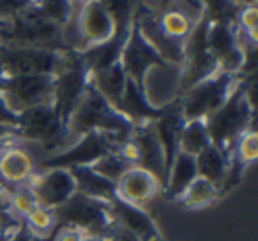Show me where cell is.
Masks as SVG:
<instances>
[{"label": "cell", "instance_id": "26", "mask_svg": "<svg viewBox=\"0 0 258 241\" xmlns=\"http://www.w3.org/2000/svg\"><path fill=\"white\" fill-rule=\"evenodd\" d=\"M219 197H221V194H219V188L214 183H211L205 178L197 176L193 183L184 190V194L175 202H179L186 209H200L214 204Z\"/></svg>", "mask_w": 258, "mask_h": 241}, {"label": "cell", "instance_id": "14", "mask_svg": "<svg viewBox=\"0 0 258 241\" xmlns=\"http://www.w3.org/2000/svg\"><path fill=\"white\" fill-rule=\"evenodd\" d=\"M180 74L182 67L172 64H161L149 69L142 83L147 100L154 107H166L180 97Z\"/></svg>", "mask_w": 258, "mask_h": 241}, {"label": "cell", "instance_id": "45", "mask_svg": "<svg viewBox=\"0 0 258 241\" xmlns=\"http://www.w3.org/2000/svg\"><path fill=\"white\" fill-rule=\"evenodd\" d=\"M4 79H6V72H4V69H2V65H0V88H2V83H4Z\"/></svg>", "mask_w": 258, "mask_h": 241}, {"label": "cell", "instance_id": "7", "mask_svg": "<svg viewBox=\"0 0 258 241\" xmlns=\"http://www.w3.org/2000/svg\"><path fill=\"white\" fill-rule=\"evenodd\" d=\"M239 79L240 78L237 74L218 71L216 74L209 76L204 81L197 83L189 90H186L179 97L184 120L207 118L211 113H214L218 107L225 104V100L233 92Z\"/></svg>", "mask_w": 258, "mask_h": 241}, {"label": "cell", "instance_id": "1", "mask_svg": "<svg viewBox=\"0 0 258 241\" xmlns=\"http://www.w3.org/2000/svg\"><path fill=\"white\" fill-rule=\"evenodd\" d=\"M133 129L135 125L125 116H122L94 88L92 83H89L82 100L75 107L68 122V134L71 143L80 136L87 134V132H104V134L115 136L118 141L124 143L125 139H129Z\"/></svg>", "mask_w": 258, "mask_h": 241}, {"label": "cell", "instance_id": "47", "mask_svg": "<svg viewBox=\"0 0 258 241\" xmlns=\"http://www.w3.org/2000/svg\"><path fill=\"white\" fill-rule=\"evenodd\" d=\"M159 2H161V4H163V2H166V0H159Z\"/></svg>", "mask_w": 258, "mask_h": 241}, {"label": "cell", "instance_id": "39", "mask_svg": "<svg viewBox=\"0 0 258 241\" xmlns=\"http://www.w3.org/2000/svg\"><path fill=\"white\" fill-rule=\"evenodd\" d=\"M92 0H69V4L73 6V9H82L83 6H87Z\"/></svg>", "mask_w": 258, "mask_h": 241}, {"label": "cell", "instance_id": "8", "mask_svg": "<svg viewBox=\"0 0 258 241\" xmlns=\"http://www.w3.org/2000/svg\"><path fill=\"white\" fill-rule=\"evenodd\" d=\"M66 51L50 48L25 46L15 43H0V65L6 76L50 74L55 76L62 67Z\"/></svg>", "mask_w": 258, "mask_h": 241}, {"label": "cell", "instance_id": "3", "mask_svg": "<svg viewBox=\"0 0 258 241\" xmlns=\"http://www.w3.org/2000/svg\"><path fill=\"white\" fill-rule=\"evenodd\" d=\"M18 138L41 146L48 155L62 152L71 145L68 127L55 111L53 104H41L18 114Z\"/></svg>", "mask_w": 258, "mask_h": 241}, {"label": "cell", "instance_id": "23", "mask_svg": "<svg viewBox=\"0 0 258 241\" xmlns=\"http://www.w3.org/2000/svg\"><path fill=\"white\" fill-rule=\"evenodd\" d=\"M76 185V192L85 194L89 197L99 199V201L110 202L117 197V185L106 180L90 166H78L69 169Z\"/></svg>", "mask_w": 258, "mask_h": 241}, {"label": "cell", "instance_id": "20", "mask_svg": "<svg viewBox=\"0 0 258 241\" xmlns=\"http://www.w3.org/2000/svg\"><path fill=\"white\" fill-rule=\"evenodd\" d=\"M184 124H186V120H184L182 109H180V99H177L175 102L166 106L165 113L158 120L152 122L156 134H158V139L163 146V152H165L166 173H168L173 159L179 153V136Z\"/></svg>", "mask_w": 258, "mask_h": 241}, {"label": "cell", "instance_id": "41", "mask_svg": "<svg viewBox=\"0 0 258 241\" xmlns=\"http://www.w3.org/2000/svg\"><path fill=\"white\" fill-rule=\"evenodd\" d=\"M55 230H57V229H55ZM55 230L51 234H48V236H32V241H53Z\"/></svg>", "mask_w": 258, "mask_h": 241}, {"label": "cell", "instance_id": "35", "mask_svg": "<svg viewBox=\"0 0 258 241\" xmlns=\"http://www.w3.org/2000/svg\"><path fill=\"white\" fill-rule=\"evenodd\" d=\"M82 239H83V232H80L78 229H73V227L58 225L53 234V241H82Z\"/></svg>", "mask_w": 258, "mask_h": 241}, {"label": "cell", "instance_id": "43", "mask_svg": "<svg viewBox=\"0 0 258 241\" xmlns=\"http://www.w3.org/2000/svg\"><path fill=\"white\" fill-rule=\"evenodd\" d=\"M235 4H239L240 8H244V6H256V0H233Z\"/></svg>", "mask_w": 258, "mask_h": 241}, {"label": "cell", "instance_id": "42", "mask_svg": "<svg viewBox=\"0 0 258 241\" xmlns=\"http://www.w3.org/2000/svg\"><path fill=\"white\" fill-rule=\"evenodd\" d=\"M4 209H8V195L0 192V211H4Z\"/></svg>", "mask_w": 258, "mask_h": 241}, {"label": "cell", "instance_id": "27", "mask_svg": "<svg viewBox=\"0 0 258 241\" xmlns=\"http://www.w3.org/2000/svg\"><path fill=\"white\" fill-rule=\"evenodd\" d=\"M211 143L207 127H205L204 118L197 120H186L182 131L179 136V152H184L187 155L197 157L202 150H205Z\"/></svg>", "mask_w": 258, "mask_h": 241}, {"label": "cell", "instance_id": "6", "mask_svg": "<svg viewBox=\"0 0 258 241\" xmlns=\"http://www.w3.org/2000/svg\"><path fill=\"white\" fill-rule=\"evenodd\" d=\"M6 43L25 44V46L50 48L57 51H71L62 43V27L51 23L36 9L34 2L20 15L11 18L6 27Z\"/></svg>", "mask_w": 258, "mask_h": 241}, {"label": "cell", "instance_id": "9", "mask_svg": "<svg viewBox=\"0 0 258 241\" xmlns=\"http://www.w3.org/2000/svg\"><path fill=\"white\" fill-rule=\"evenodd\" d=\"M122 143L115 136L104 132H87L76 138L68 148L37 162V169H71L78 166H92L111 152H117Z\"/></svg>", "mask_w": 258, "mask_h": 241}, {"label": "cell", "instance_id": "5", "mask_svg": "<svg viewBox=\"0 0 258 241\" xmlns=\"http://www.w3.org/2000/svg\"><path fill=\"white\" fill-rule=\"evenodd\" d=\"M89 83L90 71L83 62L80 51H66L62 67L53 76V100H51L66 127L75 107L82 100Z\"/></svg>", "mask_w": 258, "mask_h": 241}, {"label": "cell", "instance_id": "25", "mask_svg": "<svg viewBox=\"0 0 258 241\" xmlns=\"http://www.w3.org/2000/svg\"><path fill=\"white\" fill-rule=\"evenodd\" d=\"M125 81H127V74L122 69L120 62L110 65L108 69H103V71L90 72V83L94 85V88L113 107L117 106L122 93H124Z\"/></svg>", "mask_w": 258, "mask_h": 241}, {"label": "cell", "instance_id": "40", "mask_svg": "<svg viewBox=\"0 0 258 241\" xmlns=\"http://www.w3.org/2000/svg\"><path fill=\"white\" fill-rule=\"evenodd\" d=\"M82 241H108V239L106 237H101V236H94V234H83Z\"/></svg>", "mask_w": 258, "mask_h": 241}, {"label": "cell", "instance_id": "29", "mask_svg": "<svg viewBox=\"0 0 258 241\" xmlns=\"http://www.w3.org/2000/svg\"><path fill=\"white\" fill-rule=\"evenodd\" d=\"M27 229L32 232V236H48L58 227L55 211L50 208H44L41 204H36L25 216L22 218Z\"/></svg>", "mask_w": 258, "mask_h": 241}, {"label": "cell", "instance_id": "21", "mask_svg": "<svg viewBox=\"0 0 258 241\" xmlns=\"http://www.w3.org/2000/svg\"><path fill=\"white\" fill-rule=\"evenodd\" d=\"M115 109L125 116L133 125H142L149 124V122H154L165 113V107H154L145 97L142 86H138L135 81L127 78L125 81V88L122 93L120 100L117 102Z\"/></svg>", "mask_w": 258, "mask_h": 241}, {"label": "cell", "instance_id": "19", "mask_svg": "<svg viewBox=\"0 0 258 241\" xmlns=\"http://www.w3.org/2000/svg\"><path fill=\"white\" fill-rule=\"evenodd\" d=\"M159 192H163V187L158 178L138 166L127 169L124 176L117 181V197L142 208L151 202Z\"/></svg>", "mask_w": 258, "mask_h": 241}, {"label": "cell", "instance_id": "15", "mask_svg": "<svg viewBox=\"0 0 258 241\" xmlns=\"http://www.w3.org/2000/svg\"><path fill=\"white\" fill-rule=\"evenodd\" d=\"M36 171V159L23 146L22 139H13L11 143L0 148V178L9 190L29 183Z\"/></svg>", "mask_w": 258, "mask_h": 241}, {"label": "cell", "instance_id": "31", "mask_svg": "<svg viewBox=\"0 0 258 241\" xmlns=\"http://www.w3.org/2000/svg\"><path fill=\"white\" fill-rule=\"evenodd\" d=\"M90 167L96 173H99L101 176H104L106 180L113 181L117 185V181L124 176L125 171L133 167V164L129 162V160H125L118 152H111L108 155H104L103 159L97 160V162H94Z\"/></svg>", "mask_w": 258, "mask_h": 241}, {"label": "cell", "instance_id": "30", "mask_svg": "<svg viewBox=\"0 0 258 241\" xmlns=\"http://www.w3.org/2000/svg\"><path fill=\"white\" fill-rule=\"evenodd\" d=\"M204 16L211 23H228L233 25L240 6L233 0H200Z\"/></svg>", "mask_w": 258, "mask_h": 241}, {"label": "cell", "instance_id": "11", "mask_svg": "<svg viewBox=\"0 0 258 241\" xmlns=\"http://www.w3.org/2000/svg\"><path fill=\"white\" fill-rule=\"evenodd\" d=\"M29 188L32 190L36 202L44 208L55 209L64 204L76 192V185L69 169H37L29 180Z\"/></svg>", "mask_w": 258, "mask_h": 241}, {"label": "cell", "instance_id": "22", "mask_svg": "<svg viewBox=\"0 0 258 241\" xmlns=\"http://www.w3.org/2000/svg\"><path fill=\"white\" fill-rule=\"evenodd\" d=\"M198 176L197 162L193 155H187L184 152H179L166 173V181L163 187V194L168 201H177L184 194L187 187Z\"/></svg>", "mask_w": 258, "mask_h": 241}, {"label": "cell", "instance_id": "34", "mask_svg": "<svg viewBox=\"0 0 258 241\" xmlns=\"http://www.w3.org/2000/svg\"><path fill=\"white\" fill-rule=\"evenodd\" d=\"M32 2L34 0H0V22H9Z\"/></svg>", "mask_w": 258, "mask_h": 241}, {"label": "cell", "instance_id": "32", "mask_svg": "<svg viewBox=\"0 0 258 241\" xmlns=\"http://www.w3.org/2000/svg\"><path fill=\"white\" fill-rule=\"evenodd\" d=\"M36 9L58 27H64L73 13V6L69 0H34Z\"/></svg>", "mask_w": 258, "mask_h": 241}, {"label": "cell", "instance_id": "28", "mask_svg": "<svg viewBox=\"0 0 258 241\" xmlns=\"http://www.w3.org/2000/svg\"><path fill=\"white\" fill-rule=\"evenodd\" d=\"M142 0H101L113 20L115 32H129Z\"/></svg>", "mask_w": 258, "mask_h": 241}, {"label": "cell", "instance_id": "36", "mask_svg": "<svg viewBox=\"0 0 258 241\" xmlns=\"http://www.w3.org/2000/svg\"><path fill=\"white\" fill-rule=\"evenodd\" d=\"M0 124L11 125V127H16V124H18V114L9 109L6 100L2 99V95H0Z\"/></svg>", "mask_w": 258, "mask_h": 241}, {"label": "cell", "instance_id": "12", "mask_svg": "<svg viewBox=\"0 0 258 241\" xmlns=\"http://www.w3.org/2000/svg\"><path fill=\"white\" fill-rule=\"evenodd\" d=\"M118 62H120L127 78L137 83L138 86H142L149 69L166 64L158 55V51L149 44V41L142 36V32L138 30V27L135 23L131 27V30H129L127 41H125L124 48H122L120 60Z\"/></svg>", "mask_w": 258, "mask_h": 241}, {"label": "cell", "instance_id": "44", "mask_svg": "<svg viewBox=\"0 0 258 241\" xmlns=\"http://www.w3.org/2000/svg\"><path fill=\"white\" fill-rule=\"evenodd\" d=\"M0 192H2V194H6V195H9V192H11V190H9V188L4 185V181H2V178H0Z\"/></svg>", "mask_w": 258, "mask_h": 241}, {"label": "cell", "instance_id": "2", "mask_svg": "<svg viewBox=\"0 0 258 241\" xmlns=\"http://www.w3.org/2000/svg\"><path fill=\"white\" fill-rule=\"evenodd\" d=\"M211 143L228 155L235 141L249 129H256V106L246 93L242 78L221 107L204 118Z\"/></svg>", "mask_w": 258, "mask_h": 241}, {"label": "cell", "instance_id": "33", "mask_svg": "<svg viewBox=\"0 0 258 241\" xmlns=\"http://www.w3.org/2000/svg\"><path fill=\"white\" fill-rule=\"evenodd\" d=\"M36 204H37L36 197H34L32 190H30L27 183L20 185V187H15L8 195V209L20 220H22Z\"/></svg>", "mask_w": 258, "mask_h": 241}, {"label": "cell", "instance_id": "10", "mask_svg": "<svg viewBox=\"0 0 258 241\" xmlns=\"http://www.w3.org/2000/svg\"><path fill=\"white\" fill-rule=\"evenodd\" d=\"M0 95L6 100L13 113L41 104H51L53 100V76L50 74H29V76H6Z\"/></svg>", "mask_w": 258, "mask_h": 241}, {"label": "cell", "instance_id": "37", "mask_svg": "<svg viewBox=\"0 0 258 241\" xmlns=\"http://www.w3.org/2000/svg\"><path fill=\"white\" fill-rule=\"evenodd\" d=\"M108 241H140V239L135 234L129 232V230L122 229V227L113 223V229H111L110 236H108Z\"/></svg>", "mask_w": 258, "mask_h": 241}, {"label": "cell", "instance_id": "18", "mask_svg": "<svg viewBox=\"0 0 258 241\" xmlns=\"http://www.w3.org/2000/svg\"><path fill=\"white\" fill-rule=\"evenodd\" d=\"M108 204H110V215L115 225L129 230L140 241H163L156 222L142 206L129 204L118 197H115Z\"/></svg>", "mask_w": 258, "mask_h": 241}, {"label": "cell", "instance_id": "13", "mask_svg": "<svg viewBox=\"0 0 258 241\" xmlns=\"http://www.w3.org/2000/svg\"><path fill=\"white\" fill-rule=\"evenodd\" d=\"M207 48L219 71L239 76L244 64V51L237 41L233 25L211 23L207 32Z\"/></svg>", "mask_w": 258, "mask_h": 241}, {"label": "cell", "instance_id": "46", "mask_svg": "<svg viewBox=\"0 0 258 241\" xmlns=\"http://www.w3.org/2000/svg\"><path fill=\"white\" fill-rule=\"evenodd\" d=\"M0 241H6V236H2V234H0Z\"/></svg>", "mask_w": 258, "mask_h": 241}, {"label": "cell", "instance_id": "17", "mask_svg": "<svg viewBox=\"0 0 258 241\" xmlns=\"http://www.w3.org/2000/svg\"><path fill=\"white\" fill-rule=\"evenodd\" d=\"M131 141L137 146V166L142 169H147L159 180L161 187H165L166 181V162L165 152L158 139V134L154 131L152 122L142 125H135L131 132Z\"/></svg>", "mask_w": 258, "mask_h": 241}, {"label": "cell", "instance_id": "4", "mask_svg": "<svg viewBox=\"0 0 258 241\" xmlns=\"http://www.w3.org/2000/svg\"><path fill=\"white\" fill-rule=\"evenodd\" d=\"M53 211L58 225L73 227L83 234H94L108 239L113 229L110 204L80 192H75L64 204L55 208Z\"/></svg>", "mask_w": 258, "mask_h": 241}, {"label": "cell", "instance_id": "38", "mask_svg": "<svg viewBox=\"0 0 258 241\" xmlns=\"http://www.w3.org/2000/svg\"><path fill=\"white\" fill-rule=\"evenodd\" d=\"M6 241H32V232L25 227V223H20L11 234L6 236Z\"/></svg>", "mask_w": 258, "mask_h": 241}, {"label": "cell", "instance_id": "16", "mask_svg": "<svg viewBox=\"0 0 258 241\" xmlns=\"http://www.w3.org/2000/svg\"><path fill=\"white\" fill-rule=\"evenodd\" d=\"M76 25H78L82 51L90 46H96L108 41L115 32L113 20L106 11L101 0H92L76 13Z\"/></svg>", "mask_w": 258, "mask_h": 241}, {"label": "cell", "instance_id": "24", "mask_svg": "<svg viewBox=\"0 0 258 241\" xmlns=\"http://www.w3.org/2000/svg\"><path fill=\"white\" fill-rule=\"evenodd\" d=\"M195 162H197V173L200 178H205L211 183H214L218 188H221L225 176L228 173V164L230 159L221 148L214 145H209L205 150H202L197 157H195Z\"/></svg>", "mask_w": 258, "mask_h": 241}]
</instances>
